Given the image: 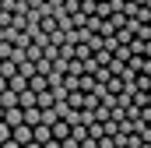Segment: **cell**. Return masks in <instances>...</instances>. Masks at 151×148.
Returning a JSON list of instances; mask_svg holds the SVG:
<instances>
[{
    "mask_svg": "<svg viewBox=\"0 0 151 148\" xmlns=\"http://www.w3.org/2000/svg\"><path fill=\"white\" fill-rule=\"evenodd\" d=\"M21 148H42V145H39V141H25Z\"/></svg>",
    "mask_w": 151,
    "mask_h": 148,
    "instance_id": "9",
    "label": "cell"
},
{
    "mask_svg": "<svg viewBox=\"0 0 151 148\" xmlns=\"http://www.w3.org/2000/svg\"><path fill=\"white\" fill-rule=\"evenodd\" d=\"M49 134L60 141V138H67V134H70V123H67V120H56V123H49Z\"/></svg>",
    "mask_w": 151,
    "mask_h": 148,
    "instance_id": "1",
    "label": "cell"
},
{
    "mask_svg": "<svg viewBox=\"0 0 151 148\" xmlns=\"http://www.w3.org/2000/svg\"><path fill=\"white\" fill-rule=\"evenodd\" d=\"M0 74H4V78H14V74H18V64H14V60H0Z\"/></svg>",
    "mask_w": 151,
    "mask_h": 148,
    "instance_id": "6",
    "label": "cell"
},
{
    "mask_svg": "<svg viewBox=\"0 0 151 148\" xmlns=\"http://www.w3.org/2000/svg\"><path fill=\"white\" fill-rule=\"evenodd\" d=\"M4 88H7V78H4V74H0V92H4Z\"/></svg>",
    "mask_w": 151,
    "mask_h": 148,
    "instance_id": "10",
    "label": "cell"
},
{
    "mask_svg": "<svg viewBox=\"0 0 151 148\" xmlns=\"http://www.w3.org/2000/svg\"><path fill=\"white\" fill-rule=\"evenodd\" d=\"M7 138H11V123H4V120H0V141H7Z\"/></svg>",
    "mask_w": 151,
    "mask_h": 148,
    "instance_id": "7",
    "label": "cell"
},
{
    "mask_svg": "<svg viewBox=\"0 0 151 148\" xmlns=\"http://www.w3.org/2000/svg\"><path fill=\"white\" fill-rule=\"evenodd\" d=\"M134 88L137 92H151V74H134Z\"/></svg>",
    "mask_w": 151,
    "mask_h": 148,
    "instance_id": "4",
    "label": "cell"
},
{
    "mask_svg": "<svg viewBox=\"0 0 151 148\" xmlns=\"http://www.w3.org/2000/svg\"><path fill=\"white\" fill-rule=\"evenodd\" d=\"M0 106H4V110H7V106H18V92L4 88V92H0Z\"/></svg>",
    "mask_w": 151,
    "mask_h": 148,
    "instance_id": "5",
    "label": "cell"
},
{
    "mask_svg": "<svg viewBox=\"0 0 151 148\" xmlns=\"http://www.w3.org/2000/svg\"><path fill=\"white\" fill-rule=\"evenodd\" d=\"M67 106H70V110H81V106H84V92H81V88L67 92Z\"/></svg>",
    "mask_w": 151,
    "mask_h": 148,
    "instance_id": "3",
    "label": "cell"
},
{
    "mask_svg": "<svg viewBox=\"0 0 151 148\" xmlns=\"http://www.w3.org/2000/svg\"><path fill=\"white\" fill-rule=\"evenodd\" d=\"M28 88H32V92H46V88H49L46 74H32V78H28Z\"/></svg>",
    "mask_w": 151,
    "mask_h": 148,
    "instance_id": "2",
    "label": "cell"
},
{
    "mask_svg": "<svg viewBox=\"0 0 151 148\" xmlns=\"http://www.w3.org/2000/svg\"><path fill=\"white\" fill-rule=\"evenodd\" d=\"M0 120H4V106H0Z\"/></svg>",
    "mask_w": 151,
    "mask_h": 148,
    "instance_id": "11",
    "label": "cell"
},
{
    "mask_svg": "<svg viewBox=\"0 0 151 148\" xmlns=\"http://www.w3.org/2000/svg\"><path fill=\"white\" fill-rule=\"evenodd\" d=\"M0 148H21V145H18L14 138H7V141H0Z\"/></svg>",
    "mask_w": 151,
    "mask_h": 148,
    "instance_id": "8",
    "label": "cell"
}]
</instances>
